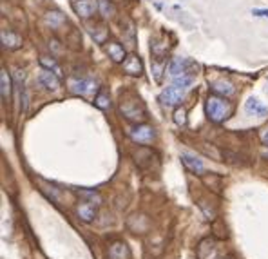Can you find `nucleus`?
I'll use <instances>...</instances> for the list:
<instances>
[{"label": "nucleus", "mask_w": 268, "mask_h": 259, "mask_svg": "<svg viewBox=\"0 0 268 259\" xmlns=\"http://www.w3.org/2000/svg\"><path fill=\"white\" fill-rule=\"evenodd\" d=\"M109 259H131V250L123 241H114L109 247Z\"/></svg>", "instance_id": "9"}, {"label": "nucleus", "mask_w": 268, "mask_h": 259, "mask_svg": "<svg viewBox=\"0 0 268 259\" xmlns=\"http://www.w3.org/2000/svg\"><path fill=\"white\" fill-rule=\"evenodd\" d=\"M95 105L98 109H109V105H111V100H109V96L105 94V93H98L95 96Z\"/></svg>", "instance_id": "21"}, {"label": "nucleus", "mask_w": 268, "mask_h": 259, "mask_svg": "<svg viewBox=\"0 0 268 259\" xmlns=\"http://www.w3.org/2000/svg\"><path fill=\"white\" fill-rule=\"evenodd\" d=\"M107 53L109 56L113 58V62H116V64H123L127 58V54H125V49H123V46L118 42H111L107 46Z\"/></svg>", "instance_id": "13"}, {"label": "nucleus", "mask_w": 268, "mask_h": 259, "mask_svg": "<svg viewBox=\"0 0 268 259\" xmlns=\"http://www.w3.org/2000/svg\"><path fill=\"white\" fill-rule=\"evenodd\" d=\"M252 15H256V17H267L268 18V9H252Z\"/></svg>", "instance_id": "25"}, {"label": "nucleus", "mask_w": 268, "mask_h": 259, "mask_svg": "<svg viewBox=\"0 0 268 259\" xmlns=\"http://www.w3.org/2000/svg\"><path fill=\"white\" fill-rule=\"evenodd\" d=\"M38 80H40V84L49 91H56L60 87V76L56 72L49 71V69H42L40 74H38Z\"/></svg>", "instance_id": "8"}, {"label": "nucleus", "mask_w": 268, "mask_h": 259, "mask_svg": "<svg viewBox=\"0 0 268 259\" xmlns=\"http://www.w3.org/2000/svg\"><path fill=\"white\" fill-rule=\"evenodd\" d=\"M122 113H123L129 120H142V118H145V113H143L142 109H138V107L129 109V107H123V105H122Z\"/></svg>", "instance_id": "19"}, {"label": "nucleus", "mask_w": 268, "mask_h": 259, "mask_svg": "<svg viewBox=\"0 0 268 259\" xmlns=\"http://www.w3.org/2000/svg\"><path fill=\"white\" fill-rule=\"evenodd\" d=\"M244 111H246V115L250 116H257V118H265L268 115V107L265 105L263 102H259L257 98H248L246 103H244Z\"/></svg>", "instance_id": "6"}, {"label": "nucleus", "mask_w": 268, "mask_h": 259, "mask_svg": "<svg viewBox=\"0 0 268 259\" xmlns=\"http://www.w3.org/2000/svg\"><path fill=\"white\" fill-rule=\"evenodd\" d=\"M265 158H268V151H267V152H265Z\"/></svg>", "instance_id": "27"}, {"label": "nucleus", "mask_w": 268, "mask_h": 259, "mask_svg": "<svg viewBox=\"0 0 268 259\" xmlns=\"http://www.w3.org/2000/svg\"><path fill=\"white\" fill-rule=\"evenodd\" d=\"M205 111H207V116H209L210 121H225L228 116L232 115V103L228 102L226 98L218 96V94H212L209 96L207 103H205Z\"/></svg>", "instance_id": "1"}, {"label": "nucleus", "mask_w": 268, "mask_h": 259, "mask_svg": "<svg viewBox=\"0 0 268 259\" xmlns=\"http://www.w3.org/2000/svg\"><path fill=\"white\" fill-rule=\"evenodd\" d=\"M76 212H78V217H80L82 221L91 223V221L96 217V205L87 203V201H80L76 207Z\"/></svg>", "instance_id": "10"}, {"label": "nucleus", "mask_w": 268, "mask_h": 259, "mask_svg": "<svg viewBox=\"0 0 268 259\" xmlns=\"http://www.w3.org/2000/svg\"><path fill=\"white\" fill-rule=\"evenodd\" d=\"M98 9H100L101 17L103 18L113 17V13H114V7L111 6V2H109V0H98Z\"/></svg>", "instance_id": "20"}, {"label": "nucleus", "mask_w": 268, "mask_h": 259, "mask_svg": "<svg viewBox=\"0 0 268 259\" xmlns=\"http://www.w3.org/2000/svg\"><path fill=\"white\" fill-rule=\"evenodd\" d=\"M181 163L185 165V169H189L194 174H203V170H205V165H203L201 160L194 156V154H189V152L181 154Z\"/></svg>", "instance_id": "7"}, {"label": "nucleus", "mask_w": 268, "mask_h": 259, "mask_svg": "<svg viewBox=\"0 0 268 259\" xmlns=\"http://www.w3.org/2000/svg\"><path fill=\"white\" fill-rule=\"evenodd\" d=\"M73 9L78 17L89 18L98 11V2L96 0H74L73 2Z\"/></svg>", "instance_id": "4"}, {"label": "nucleus", "mask_w": 268, "mask_h": 259, "mask_svg": "<svg viewBox=\"0 0 268 259\" xmlns=\"http://www.w3.org/2000/svg\"><path fill=\"white\" fill-rule=\"evenodd\" d=\"M40 66H42V69H49V71L56 72L60 76V72H62V69H60V66L56 64V60L54 58H49V56H40Z\"/></svg>", "instance_id": "18"}, {"label": "nucleus", "mask_w": 268, "mask_h": 259, "mask_svg": "<svg viewBox=\"0 0 268 259\" xmlns=\"http://www.w3.org/2000/svg\"><path fill=\"white\" fill-rule=\"evenodd\" d=\"M131 138L136 143H150L154 140V129L150 125H136L131 131Z\"/></svg>", "instance_id": "5"}, {"label": "nucleus", "mask_w": 268, "mask_h": 259, "mask_svg": "<svg viewBox=\"0 0 268 259\" xmlns=\"http://www.w3.org/2000/svg\"><path fill=\"white\" fill-rule=\"evenodd\" d=\"M69 87L74 94H80V96H93L98 87L93 80H87V78H78V80H71L69 82Z\"/></svg>", "instance_id": "3"}, {"label": "nucleus", "mask_w": 268, "mask_h": 259, "mask_svg": "<svg viewBox=\"0 0 268 259\" xmlns=\"http://www.w3.org/2000/svg\"><path fill=\"white\" fill-rule=\"evenodd\" d=\"M123 71L129 72V74H142L143 71V66L142 62H140V58H138L136 54H131V56H127L125 62H123Z\"/></svg>", "instance_id": "14"}, {"label": "nucleus", "mask_w": 268, "mask_h": 259, "mask_svg": "<svg viewBox=\"0 0 268 259\" xmlns=\"http://www.w3.org/2000/svg\"><path fill=\"white\" fill-rule=\"evenodd\" d=\"M167 71L172 78H178V76H181V74L187 72V60H185V58H172L167 67Z\"/></svg>", "instance_id": "15"}, {"label": "nucleus", "mask_w": 268, "mask_h": 259, "mask_svg": "<svg viewBox=\"0 0 268 259\" xmlns=\"http://www.w3.org/2000/svg\"><path fill=\"white\" fill-rule=\"evenodd\" d=\"M185 93L187 91L181 89V87H176V85H171V87H167V89L161 91L160 94V102L163 103V105H167V107H174V105H178L181 100H183Z\"/></svg>", "instance_id": "2"}, {"label": "nucleus", "mask_w": 268, "mask_h": 259, "mask_svg": "<svg viewBox=\"0 0 268 259\" xmlns=\"http://www.w3.org/2000/svg\"><path fill=\"white\" fill-rule=\"evenodd\" d=\"M174 121H176L178 125H185V123H187V113H185L183 109H178V111L174 113Z\"/></svg>", "instance_id": "23"}, {"label": "nucleus", "mask_w": 268, "mask_h": 259, "mask_svg": "<svg viewBox=\"0 0 268 259\" xmlns=\"http://www.w3.org/2000/svg\"><path fill=\"white\" fill-rule=\"evenodd\" d=\"M0 38H2V46L6 49H18L22 46V38L20 35H17L15 31H2L0 33Z\"/></svg>", "instance_id": "11"}, {"label": "nucleus", "mask_w": 268, "mask_h": 259, "mask_svg": "<svg viewBox=\"0 0 268 259\" xmlns=\"http://www.w3.org/2000/svg\"><path fill=\"white\" fill-rule=\"evenodd\" d=\"M265 91H267V94H268V78H267V89H265Z\"/></svg>", "instance_id": "26"}, {"label": "nucleus", "mask_w": 268, "mask_h": 259, "mask_svg": "<svg viewBox=\"0 0 268 259\" xmlns=\"http://www.w3.org/2000/svg\"><path fill=\"white\" fill-rule=\"evenodd\" d=\"M64 22V17L60 15V13H48V24H51V25H58V24H62Z\"/></svg>", "instance_id": "22"}, {"label": "nucleus", "mask_w": 268, "mask_h": 259, "mask_svg": "<svg viewBox=\"0 0 268 259\" xmlns=\"http://www.w3.org/2000/svg\"><path fill=\"white\" fill-rule=\"evenodd\" d=\"M259 140H261L263 145H267L268 147V125H265L261 131H259Z\"/></svg>", "instance_id": "24"}, {"label": "nucleus", "mask_w": 268, "mask_h": 259, "mask_svg": "<svg viewBox=\"0 0 268 259\" xmlns=\"http://www.w3.org/2000/svg\"><path fill=\"white\" fill-rule=\"evenodd\" d=\"M11 78H9V74H7L6 69H2L0 71V94H2V100L6 102L9 100L11 96Z\"/></svg>", "instance_id": "16"}, {"label": "nucleus", "mask_w": 268, "mask_h": 259, "mask_svg": "<svg viewBox=\"0 0 268 259\" xmlns=\"http://www.w3.org/2000/svg\"><path fill=\"white\" fill-rule=\"evenodd\" d=\"M78 196L87 203H93V205H100L101 203V196L95 190H78Z\"/></svg>", "instance_id": "17"}, {"label": "nucleus", "mask_w": 268, "mask_h": 259, "mask_svg": "<svg viewBox=\"0 0 268 259\" xmlns=\"http://www.w3.org/2000/svg\"><path fill=\"white\" fill-rule=\"evenodd\" d=\"M210 87H212V93L218 94V96L228 98V96H232L234 94L232 84H230V82H225V80H216V82L210 84Z\"/></svg>", "instance_id": "12"}]
</instances>
